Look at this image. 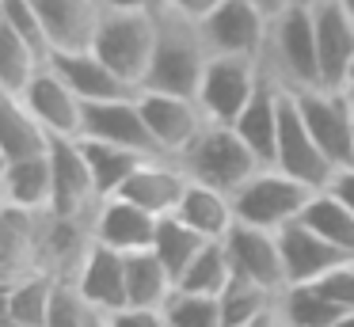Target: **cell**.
I'll return each mask as SVG.
<instances>
[{
  "label": "cell",
  "instance_id": "obj_1",
  "mask_svg": "<svg viewBox=\"0 0 354 327\" xmlns=\"http://www.w3.org/2000/svg\"><path fill=\"white\" fill-rule=\"evenodd\" d=\"M209 46L202 35V23L183 19L176 12H160V27H156V50L149 61V73L141 88L149 91H171V95H194L198 99V84L209 65Z\"/></svg>",
  "mask_w": 354,
  "mask_h": 327
},
{
  "label": "cell",
  "instance_id": "obj_2",
  "mask_svg": "<svg viewBox=\"0 0 354 327\" xmlns=\"http://www.w3.org/2000/svg\"><path fill=\"white\" fill-rule=\"evenodd\" d=\"M179 164L191 175V183H202V187H214L232 194L236 187H244L259 167H267L248 141L236 133V126H225V122H206L202 133L179 152Z\"/></svg>",
  "mask_w": 354,
  "mask_h": 327
},
{
  "label": "cell",
  "instance_id": "obj_3",
  "mask_svg": "<svg viewBox=\"0 0 354 327\" xmlns=\"http://www.w3.org/2000/svg\"><path fill=\"white\" fill-rule=\"evenodd\" d=\"M263 65L282 80L286 91L320 88V50H316L313 0H297L282 15H274Z\"/></svg>",
  "mask_w": 354,
  "mask_h": 327
},
{
  "label": "cell",
  "instance_id": "obj_4",
  "mask_svg": "<svg viewBox=\"0 0 354 327\" xmlns=\"http://www.w3.org/2000/svg\"><path fill=\"white\" fill-rule=\"evenodd\" d=\"M156 27H160V15L149 12H126V8H103L100 30H95L92 50L115 68L122 80H130L141 91L149 73V61L156 50Z\"/></svg>",
  "mask_w": 354,
  "mask_h": 327
},
{
  "label": "cell",
  "instance_id": "obj_5",
  "mask_svg": "<svg viewBox=\"0 0 354 327\" xmlns=\"http://www.w3.org/2000/svg\"><path fill=\"white\" fill-rule=\"evenodd\" d=\"M316 190L305 187L301 179L278 171V167H259L244 187L232 190V209H236L240 225H255V228H267V232H282L286 225L301 221L308 198Z\"/></svg>",
  "mask_w": 354,
  "mask_h": 327
},
{
  "label": "cell",
  "instance_id": "obj_6",
  "mask_svg": "<svg viewBox=\"0 0 354 327\" xmlns=\"http://www.w3.org/2000/svg\"><path fill=\"white\" fill-rule=\"evenodd\" d=\"M263 73V57H236V53H214L206 65V76L198 84V103L206 111L209 122H232L240 118V111L248 106V99L255 95Z\"/></svg>",
  "mask_w": 354,
  "mask_h": 327
},
{
  "label": "cell",
  "instance_id": "obj_7",
  "mask_svg": "<svg viewBox=\"0 0 354 327\" xmlns=\"http://www.w3.org/2000/svg\"><path fill=\"white\" fill-rule=\"evenodd\" d=\"M297 103L301 118H305L308 133L320 141V149L331 156L335 167L354 164V106L339 88H301L290 91Z\"/></svg>",
  "mask_w": 354,
  "mask_h": 327
},
{
  "label": "cell",
  "instance_id": "obj_8",
  "mask_svg": "<svg viewBox=\"0 0 354 327\" xmlns=\"http://www.w3.org/2000/svg\"><path fill=\"white\" fill-rule=\"evenodd\" d=\"M270 167L293 175V179H301L313 190L331 187V179H335V171H339V167L331 164V156L320 149V141L308 133V126H305V118H301V111H297L290 91H286V99H282V122H278V144H274V164Z\"/></svg>",
  "mask_w": 354,
  "mask_h": 327
},
{
  "label": "cell",
  "instance_id": "obj_9",
  "mask_svg": "<svg viewBox=\"0 0 354 327\" xmlns=\"http://www.w3.org/2000/svg\"><path fill=\"white\" fill-rule=\"evenodd\" d=\"M270 15L252 0H225L214 15L202 19L209 53H236V57H263L270 42Z\"/></svg>",
  "mask_w": 354,
  "mask_h": 327
},
{
  "label": "cell",
  "instance_id": "obj_10",
  "mask_svg": "<svg viewBox=\"0 0 354 327\" xmlns=\"http://www.w3.org/2000/svg\"><path fill=\"white\" fill-rule=\"evenodd\" d=\"M138 103H141V114H145L149 133H153L160 156H179V152L202 133V126L209 122L194 95H171V91L141 88Z\"/></svg>",
  "mask_w": 354,
  "mask_h": 327
},
{
  "label": "cell",
  "instance_id": "obj_11",
  "mask_svg": "<svg viewBox=\"0 0 354 327\" xmlns=\"http://www.w3.org/2000/svg\"><path fill=\"white\" fill-rule=\"evenodd\" d=\"M80 137L118 144V149L141 152V156H160L153 133H149L145 114H141L138 95L107 99V103H84V129H80Z\"/></svg>",
  "mask_w": 354,
  "mask_h": 327
},
{
  "label": "cell",
  "instance_id": "obj_12",
  "mask_svg": "<svg viewBox=\"0 0 354 327\" xmlns=\"http://www.w3.org/2000/svg\"><path fill=\"white\" fill-rule=\"evenodd\" d=\"M19 99L31 106V114L54 137H80V129H84V99L69 88V80L54 68V61H46L31 76Z\"/></svg>",
  "mask_w": 354,
  "mask_h": 327
},
{
  "label": "cell",
  "instance_id": "obj_13",
  "mask_svg": "<svg viewBox=\"0 0 354 327\" xmlns=\"http://www.w3.org/2000/svg\"><path fill=\"white\" fill-rule=\"evenodd\" d=\"M50 167H54V213L92 217L95 205H100V194H95V179L80 137H54Z\"/></svg>",
  "mask_w": 354,
  "mask_h": 327
},
{
  "label": "cell",
  "instance_id": "obj_14",
  "mask_svg": "<svg viewBox=\"0 0 354 327\" xmlns=\"http://www.w3.org/2000/svg\"><path fill=\"white\" fill-rule=\"evenodd\" d=\"M278 247H282L286 286H313V281H324L331 270H339L343 263H354L346 251H339L320 232H313L305 221L286 225L278 232Z\"/></svg>",
  "mask_w": 354,
  "mask_h": 327
},
{
  "label": "cell",
  "instance_id": "obj_15",
  "mask_svg": "<svg viewBox=\"0 0 354 327\" xmlns=\"http://www.w3.org/2000/svg\"><path fill=\"white\" fill-rule=\"evenodd\" d=\"M225 251L236 278H248L255 286H267L274 293L286 289V266H282V247H278V232L255 225H232V232L225 236Z\"/></svg>",
  "mask_w": 354,
  "mask_h": 327
},
{
  "label": "cell",
  "instance_id": "obj_16",
  "mask_svg": "<svg viewBox=\"0 0 354 327\" xmlns=\"http://www.w3.org/2000/svg\"><path fill=\"white\" fill-rule=\"evenodd\" d=\"M50 53H80L92 50L107 0H35Z\"/></svg>",
  "mask_w": 354,
  "mask_h": 327
},
{
  "label": "cell",
  "instance_id": "obj_17",
  "mask_svg": "<svg viewBox=\"0 0 354 327\" xmlns=\"http://www.w3.org/2000/svg\"><path fill=\"white\" fill-rule=\"evenodd\" d=\"M187 187H191V175L183 171L176 156H149L138 164V171L122 183L118 194L138 202L141 209H149L153 217H168L179 209Z\"/></svg>",
  "mask_w": 354,
  "mask_h": 327
},
{
  "label": "cell",
  "instance_id": "obj_18",
  "mask_svg": "<svg viewBox=\"0 0 354 327\" xmlns=\"http://www.w3.org/2000/svg\"><path fill=\"white\" fill-rule=\"evenodd\" d=\"M316 19V50H320V84L343 88L354 65V19L343 0H313Z\"/></svg>",
  "mask_w": 354,
  "mask_h": 327
},
{
  "label": "cell",
  "instance_id": "obj_19",
  "mask_svg": "<svg viewBox=\"0 0 354 327\" xmlns=\"http://www.w3.org/2000/svg\"><path fill=\"white\" fill-rule=\"evenodd\" d=\"M156 221L149 209H141L138 202L115 194V198H103L92 213V236L107 247L122 251V255H133V251H145L153 247V236H156Z\"/></svg>",
  "mask_w": 354,
  "mask_h": 327
},
{
  "label": "cell",
  "instance_id": "obj_20",
  "mask_svg": "<svg viewBox=\"0 0 354 327\" xmlns=\"http://www.w3.org/2000/svg\"><path fill=\"white\" fill-rule=\"evenodd\" d=\"M69 281L103 312H118L130 304L126 301V255L107 247V243H100V240H92L88 255L80 259L77 274Z\"/></svg>",
  "mask_w": 354,
  "mask_h": 327
},
{
  "label": "cell",
  "instance_id": "obj_21",
  "mask_svg": "<svg viewBox=\"0 0 354 327\" xmlns=\"http://www.w3.org/2000/svg\"><path fill=\"white\" fill-rule=\"evenodd\" d=\"M282 99L286 88L274 73H263L255 95L248 99V106L240 111V118L232 122L236 133L248 141V149L263 160V164H274V144H278V122H282Z\"/></svg>",
  "mask_w": 354,
  "mask_h": 327
},
{
  "label": "cell",
  "instance_id": "obj_22",
  "mask_svg": "<svg viewBox=\"0 0 354 327\" xmlns=\"http://www.w3.org/2000/svg\"><path fill=\"white\" fill-rule=\"evenodd\" d=\"M54 68L69 80V88L77 91L84 103H107V99H122V95H138L130 80L115 73L107 61L95 50H80V53H54Z\"/></svg>",
  "mask_w": 354,
  "mask_h": 327
},
{
  "label": "cell",
  "instance_id": "obj_23",
  "mask_svg": "<svg viewBox=\"0 0 354 327\" xmlns=\"http://www.w3.org/2000/svg\"><path fill=\"white\" fill-rule=\"evenodd\" d=\"M0 187H4V205H12V209L50 213L54 209V167H50V152L46 156L0 164Z\"/></svg>",
  "mask_w": 354,
  "mask_h": 327
},
{
  "label": "cell",
  "instance_id": "obj_24",
  "mask_svg": "<svg viewBox=\"0 0 354 327\" xmlns=\"http://www.w3.org/2000/svg\"><path fill=\"white\" fill-rule=\"evenodd\" d=\"M50 144H54V133L35 118L24 99L19 95L0 99V164L46 156Z\"/></svg>",
  "mask_w": 354,
  "mask_h": 327
},
{
  "label": "cell",
  "instance_id": "obj_25",
  "mask_svg": "<svg viewBox=\"0 0 354 327\" xmlns=\"http://www.w3.org/2000/svg\"><path fill=\"white\" fill-rule=\"evenodd\" d=\"M57 281L62 278L46 270H31L4 281V327H46Z\"/></svg>",
  "mask_w": 354,
  "mask_h": 327
},
{
  "label": "cell",
  "instance_id": "obj_26",
  "mask_svg": "<svg viewBox=\"0 0 354 327\" xmlns=\"http://www.w3.org/2000/svg\"><path fill=\"white\" fill-rule=\"evenodd\" d=\"M176 217L183 225H191L198 236L206 240H225L236 225V209H232V194L225 190H214V187H202V183H191L179 202Z\"/></svg>",
  "mask_w": 354,
  "mask_h": 327
},
{
  "label": "cell",
  "instance_id": "obj_27",
  "mask_svg": "<svg viewBox=\"0 0 354 327\" xmlns=\"http://www.w3.org/2000/svg\"><path fill=\"white\" fill-rule=\"evenodd\" d=\"M176 293V274L156 259L153 247L126 255V301L138 308H164Z\"/></svg>",
  "mask_w": 354,
  "mask_h": 327
},
{
  "label": "cell",
  "instance_id": "obj_28",
  "mask_svg": "<svg viewBox=\"0 0 354 327\" xmlns=\"http://www.w3.org/2000/svg\"><path fill=\"white\" fill-rule=\"evenodd\" d=\"M301 221H305L313 232H320L328 243H335L339 251H346V255L354 259V209L331 187L316 190V194L308 198Z\"/></svg>",
  "mask_w": 354,
  "mask_h": 327
},
{
  "label": "cell",
  "instance_id": "obj_29",
  "mask_svg": "<svg viewBox=\"0 0 354 327\" xmlns=\"http://www.w3.org/2000/svg\"><path fill=\"white\" fill-rule=\"evenodd\" d=\"M278 316L286 327H335L343 308L324 293L320 281H313V286H286L278 293Z\"/></svg>",
  "mask_w": 354,
  "mask_h": 327
},
{
  "label": "cell",
  "instance_id": "obj_30",
  "mask_svg": "<svg viewBox=\"0 0 354 327\" xmlns=\"http://www.w3.org/2000/svg\"><path fill=\"white\" fill-rule=\"evenodd\" d=\"M80 144H84V156H88V167H92L100 202L103 198H115L118 190H122V183L138 171L141 160H149V156H141V152L118 149V144H107V141H88V137H80Z\"/></svg>",
  "mask_w": 354,
  "mask_h": 327
},
{
  "label": "cell",
  "instance_id": "obj_31",
  "mask_svg": "<svg viewBox=\"0 0 354 327\" xmlns=\"http://www.w3.org/2000/svg\"><path fill=\"white\" fill-rule=\"evenodd\" d=\"M46 61H50V53H42L24 35H16L12 27L0 23V91L4 95H19Z\"/></svg>",
  "mask_w": 354,
  "mask_h": 327
},
{
  "label": "cell",
  "instance_id": "obj_32",
  "mask_svg": "<svg viewBox=\"0 0 354 327\" xmlns=\"http://www.w3.org/2000/svg\"><path fill=\"white\" fill-rule=\"evenodd\" d=\"M236 278L229 263V251L225 240H206V247L191 259L183 274H179V289H191V293H206V297H221L229 289V281Z\"/></svg>",
  "mask_w": 354,
  "mask_h": 327
},
{
  "label": "cell",
  "instance_id": "obj_33",
  "mask_svg": "<svg viewBox=\"0 0 354 327\" xmlns=\"http://www.w3.org/2000/svg\"><path fill=\"white\" fill-rule=\"evenodd\" d=\"M202 247H206V236H198L191 225H183L176 213H168V217L156 221L153 251H156V259H160L171 274H176V286H179V274L191 266V259L198 255Z\"/></svg>",
  "mask_w": 354,
  "mask_h": 327
},
{
  "label": "cell",
  "instance_id": "obj_34",
  "mask_svg": "<svg viewBox=\"0 0 354 327\" xmlns=\"http://www.w3.org/2000/svg\"><path fill=\"white\" fill-rule=\"evenodd\" d=\"M217 301H221L225 327H244V324H252V319H259L263 312L274 308L278 293L267 286H255V281H248V278H232L229 289H225Z\"/></svg>",
  "mask_w": 354,
  "mask_h": 327
},
{
  "label": "cell",
  "instance_id": "obj_35",
  "mask_svg": "<svg viewBox=\"0 0 354 327\" xmlns=\"http://www.w3.org/2000/svg\"><path fill=\"white\" fill-rule=\"evenodd\" d=\"M164 319H168V327H225L217 297L191 293V289H179V286L164 304Z\"/></svg>",
  "mask_w": 354,
  "mask_h": 327
},
{
  "label": "cell",
  "instance_id": "obj_36",
  "mask_svg": "<svg viewBox=\"0 0 354 327\" xmlns=\"http://www.w3.org/2000/svg\"><path fill=\"white\" fill-rule=\"evenodd\" d=\"M103 324H107V312L95 308L69 278L57 281V293H54V304H50L46 327H103Z\"/></svg>",
  "mask_w": 354,
  "mask_h": 327
},
{
  "label": "cell",
  "instance_id": "obj_37",
  "mask_svg": "<svg viewBox=\"0 0 354 327\" xmlns=\"http://www.w3.org/2000/svg\"><path fill=\"white\" fill-rule=\"evenodd\" d=\"M320 289H324V293H328L343 312H351V308H354V263H343L339 270H331L328 278L320 281Z\"/></svg>",
  "mask_w": 354,
  "mask_h": 327
},
{
  "label": "cell",
  "instance_id": "obj_38",
  "mask_svg": "<svg viewBox=\"0 0 354 327\" xmlns=\"http://www.w3.org/2000/svg\"><path fill=\"white\" fill-rule=\"evenodd\" d=\"M103 327H168L164 308H138V304H126L118 312H107V324Z\"/></svg>",
  "mask_w": 354,
  "mask_h": 327
},
{
  "label": "cell",
  "instance_id": "obj_39",
  "mask_svg": "<svg viewBox=\"0 0 354 327\" xmlns=\"http://www.w3.org/2000/svg\"><path fill=\"white\" fill-rule=\"evenodd\" d=\"M221 4H225V0H168V12L183 15V19H194V23H202L206 15H214Z\"/></svg>",
  "mask_w": 354,
  "mask_h": 327
},
{
  "label": "cell",
  "instance_id": "obj_40",
  "mask_svg": "<svg viewBox=\"0 0 354 327\" xmlns=\"http://www.w3.org/2000/svg\"><path fill=\"white\" fill-rule=\"evenodd\" d=\"M331 190L354 209V167H339L335 179H331Z\"/></svg>",
  "mask_w": 354,
  "mask_h": 327
},
{
  "label": "cell",
  "instance_id": "obj_41",
  "mask_svg": "<svg viewBox=\"0 0 354 327\" xmlns=\"http://www.w3.org/2000/svg\"><path fill=\"white\" fill-rule=\"evenodd\" d=\"M111 8H126V12H149V15H160L168 12V0H107Z\"/></svg>",
  "mask_w": 354,
  "mask_h": 327
},
{
  "label": "cell",
  "instance_id": "obj_42",
  "mask_svg": "<svg viewBox=\"0 0 354 327\" xmlns=\"http://www.w3.org/2000/svg\"><path fill=\"white\" fill-rule=\"evenodd\" d=\"M252 4H259L263 12H267L270 19H274V15H282L286 8H290V4H297V0H252Z\"/></svg>",
  "mask_w": 354,
  "mask_h": 327
},
{
  "label": "cell",
  "instance_id": "obj_43",
  "mask_svg": "<svg viewBox=\"0 0 354 327\" xmlns=\"http://www.w3.org/2000/svg\"><path fill=\"white\" fill-rule=\"evenodd\" d=\"M244 327H286V324H282V316H278V304H274L270 312H263L259 319H252V324H244Z\"/></svg>",
  "mask_w": 354,
  "mask_h": 327
},
{
  "label": "cell",
  "instance_id": "obj_44",
  "mask_svg": "<svg viewBox=\"0 0 354 327\" xmlns=\"http://www.w3.org/2000/svg\"><path fill=\"white\" fill-rule=\"evenodd\" d=\"M339 91H343V95L351 99V106H354V65H351V73H346V80H343V88H339Z\"/></svg>",
  "mask_w": 354,
  "mask_h": 327
},
{
  "label": "cell",
  "instance_id": "obj_45",
  "mask_svg": "<svg viewBox=\"0 0 354 327\" xmlns=\"http://www.w3.org/2000/svg\"><path fill=\"white\" fill-rule=\"evenodd\" d=\"M335 327H354V308H351V312H343V316L335 319Z\"/></svg>",
  "mask_w": 354,
  "mask_h": 327
},
{
  "label": "cell",
  "instance_id": "obj_46",
  "mask_svg": "<svg viewBox=\"0 0 354 327\" xmlns=\"http://www.w3.org/2000/svg\"><path fill=\"white\" fill-rule=\"evenodd\" d=\"M343 8L351 12V19H354V0H343Z\"/></svg>",
  "mask_w": 354,
  "mask_h": 327
},
{
  "label": "cell",
  "instance_id": "obj_47",
  "mask_svg": "<svg viewBox=\"0 0 354 327\" xmlns=\"http://www.w3.org/2000/svg\"><path fill=\"white\" fill-rule=\"evenodd\" d=\"M351 167H354V164H351Z\"/></svg>",
  "mask_w": 354,
  "mask_h": 327
}]
</instances>
